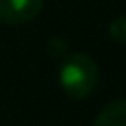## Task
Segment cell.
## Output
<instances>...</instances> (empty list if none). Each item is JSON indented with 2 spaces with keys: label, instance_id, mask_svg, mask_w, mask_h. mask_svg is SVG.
I'll return each mask as SVG.
<instances>
[{
  "label": "cell",
  "instance_id": "5b68a950",
  "mask_svg": "<svg viewBox=\"0 0 126 126\" xmlns=\"http://www.w3.org/2000/svg\"><path fill=\"white\" fill-rule=\"evenodd\" d=\"M110 37L115 43H126V17H117L110 24Z\"/></svg>",
  "mask_w": 126,
  "mask_h": 126
},
{
  "label": "cell",
  "instance_id": "6da1fadb",
  "mask_svg": "<svg viewBox=\"0 0 126 126\" xmlns=\"http://www.w3.org/2000/svg\"><path fill=\"white\" fill-rule=\"evenodd\" d=\"M98 83V65L87 54H67L59 67V85L74 100L89 96Z\"/></svg>",
  "mask_w": 126,
  "mask_h": 126
},
{
  "label": "cell",
  "instance_id": "277c9868",
  "mask_svg": "<svg viewBox=\"0 0 126 126\" xmlns=\"http://www.w3.org/2000/svg\"><path fill=\"white\" fill-rule=\"evenodd\" d=\"M47 52L52 58H65L69 54V43L63 37H50L47 43Z\"/></svg>",
  "mask_w": 126,
  "mask_h": 126
},
{
  "label": "cell",
  "instance_id": "3957f363",
  "mask_svg": "<svg viewBox=\"0 0 126 126\" xmlns=\"http://www.w3.org/2000/svg\"><path fill=\"white\" fill-rule=\"evenodd\" d=\"M93 126H126V100L117 98L108 102L96 115Z\"/></svg>",
  "mask_w": 126,
  "mask_h": 126
},
{
  "label": "cell",
  "instance_id": "7a4b0ae2",
  "mask_svg": "<svg viewBox=\"0 0 126 126\" xmlns=\"http://www.w3.org/2000/svg\"><path fill=\"white\" fill-rule=\"evenodd\" d=\"M45 0H0V22L20 26L33 20L43 9Z\"/></svg>",
  "mask_w": 126,
  "mask_h": 126
}]
</instances>
